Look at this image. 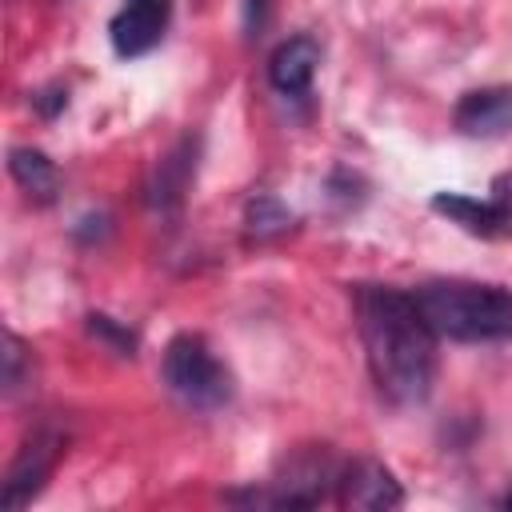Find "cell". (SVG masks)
I'll use <instances>...</instances> for the list:
<instances>
[{"label":"cell","instance_id":"6","mask_svg":"<svg viewBox=\"0 0 512 512\" xmlns=\"http://www.w3.org/2000/svg\"><path fill=\"white\" fill-rule=\"evenodd\" d=\"M60 452H64V436L56 428H36L28 436V444L20 448V456L12 460L8 480H4V508L8 512L24 508L44 488V480H48V472H52Z\"/></svg>","mask_w":512,"mask_h":512},{"label":"cell","instance_id":"4","mask_svg":"<svg viewBox=\"0 0 512 512\" xmlns=\"http://www.w3.org/2000/svg\"><path fill=\"white\" fill-rule=\"evenodd\" d=\"M340 468H344V460L328 444H308V448H296L292 456H284V464L268 480V488H260V492L252 488L248 496L232 492V500L272 504V508H316L336 492Z\"/></svg>","mask_w":512,"mask_h":512},{"label":"cell","instance_id":"10","mask_svg":"<svg viewBox=\"0 0 512 512\" xmlns=\"http://www.w3.org/2000/svg\"><path fill=\"white\" fill-rule=\"evenodd\" d=\"M316 68H320V44L312 36H304V32L280 40L272 48V56H268V80L288 100H304L312 92Z\"/></svg>","mask_w":512,"mask_h":512},{"label":"cell","instance_id":"2","mask_svg":"<svg viewBox=\"0 0 512 512\" xmlns=\"http://www.w3.org/2000/svg\"><path fill=\"white\" fill-rule=\"evenodd\" d=\"M412 296L440 340H456V344L512 340V292L504 284L428 280Z\"/></svg>","mask_w":512,"mask_h":512},{"label":"cell","instance_id":"5","mask_svg":"<svg viewBox=\"0 0 512 512\" xmlns=\"http://www.w3.org/2000/svg\"><path fill=\"white\" fill-rule=\"evenodd\" d=\"M168 20H172V0H124L108 24L112 52L120 60H136V56L152 52L164 40Z\"/></svg>","mask_w":512,"mask_h":512},{"label":"cell","instance_id":"9","mask_svg":"<svg viewBox=\"0 0 512 512\" xmlns=\"http://www.w3.org/2000/svg\"><path fill=\"white\" fill-rule=\"evenodd\" d=\"M336 500L344 508H396L404 504V488L400 480L380 464V460H344L340 468V484H336Z\"/></svg>","mask_w":512,"mask_h":512},{"label":"cell","instance_id":"11","mask_svg":"<svg viewBox=\"0 0 512 512\" xmlns=\"http://www.w3.org/2000/svg\"><path fill=\"white\" fill-rule=\"evenodd\" d=\"M8 172L12 180L40 204H52L56 200V188H60V172L56 164L40 152V148H12L8 152Z\"/></svg>","mask_w":512,"mask_h":512},{"label":"cell","instance_id":"8","mask_svg":"<svg viewBox=\"0 0 512 512\" xmlns=\"http://www.w3.org/2000/svg\"><path fill=\"white\" fill-rule=\"evenodd\" d=\"M456 132L472 136V140H496L512 132V84H488V88H472L456 100L452 112Z\"/></svg>","mask_w":512,"mask_h":512},{"label":"cell","instance_id":"15","mask_svg":"<svg viewBox=\"0 0 512 512\" xmlns=\"http://www.w3.org/2000/svg\"><path fill=\"white\" fill-rule=\"evenodd\" d=\"M500 504H504V508H512V492H504V500H500Z\"/></svg>","mask_w":512,"mask_h":512},{"label":"cell","instance_id":"7","mask_svg":"<svg viewBox=\"0 0 512 512\" xmlns=\"http://www.w3.org/2000/svg\"><path fill=\"white\" fill-rule=\"evenodd\" d=\"M432 212L448 216L452 224H460L472 236L496 240V236H504L512 228V184L504 180L492 200H476V196H464V192H436L432 196Z\"/></svg>","mask_w":512,"mask_h":512},{"label":"cell","instance_id":"1","mask_svg":"<svg viewBox=\"0 0 512 512\" xmlns=\"http://www.w3.org/2000/svg\"><path fill=\"white\" fill-rule=\"evenodd\" d=\"M356 328L380 396L392 404H424L436 384V332L412 292L392 284H356Z\"/></svg>","mask_w":512,"mask_h":512},{"label":"cell","instance_id":"3","mask_svg":"<svg viewBox=\"0 0 512 512\" xmlns=\"http://www.w3.org/2000/svg\"><path fill=\"white\" fill-rule=\"evenodd\" d=\"M160 380L192 412H220L224 404H232L236 392L228 364L212 352V344L200 332H180L168 340L160 360Z\"/></svg>","mask_w":512,"mask_h":512},{"label":"cell","instance_id":"14","mask_svg":"<svg viewBox=\"0 0 512 512\" xmlns=\"http://www.w3.org/2000/svg\"><path fill=\"white\" fill-rule=\"evenodd\" d=\"M88 328L96 332V336H104L120 356H132V348H136V340H132V332H124L120 324H112L108 316H88Z\"/></svg>","mask_w":512,"mask_h":512},{"label":"cell","instance_id":"12","mask_svg":"<svg viewBox=\"0 0 512 512\" xmlns=\"http://www.w3.org/2000/svg\"><path fill=\"white\" fill-rule=\"evenodd\" d=\"M288 228H292V216H288V208H280V200L256 196V200L248 204V232H252L256 240L280 236V232H288Z\"/></svg>","mask_w":512,"mask_h":512},{"label":"cell","instance_id":"13","mask_svg":"<svg viewBox=\"0 0 512 512\" xmlns=\"http://www.w3.org/2000/svg\"><path fill=\"white\" fill-rule=\"evenodd\" d=\"M184 180H188V160L184 156H168L156 172V188H152V200L164 208V204H180L184 196Z\"/></svg>","mask_w":512,"mask_h":512}]
</instances>
